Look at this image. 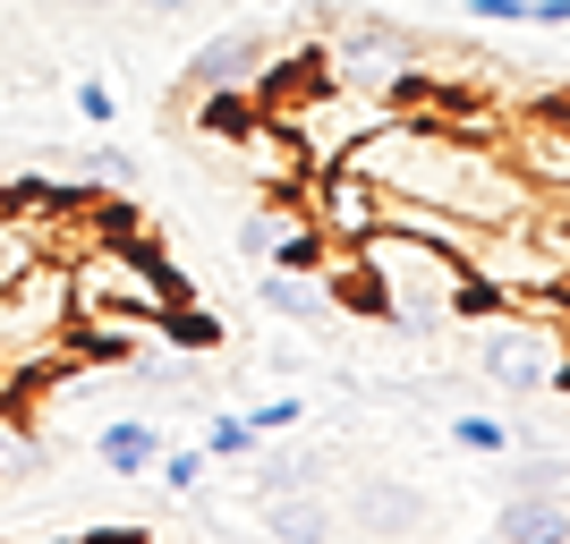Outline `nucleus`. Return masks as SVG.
Instances as JSON below:
<instances>
[{"label":"nucleus","instance_id":"f257e3e1","mask_svg":"<svg viewBox=\"0 0 570 544\" xmlns=\"http://www.w3.org/2000/svg\"><path fill=\"white\" fill-rule=\"evenodd\" d=\"M350 281H366V307L392 332H409V340H426V332H443V324H469V315L485 307L469 256L434 247V238H409V230H383V221L357 238Z\"/></svg>","mask_w":570,"mask_h":544},{"label":"nucleus","instance_id":"f03ea898","mask_svg":"<svg viewBox=\"0 0 570 544\" xmlns=\"http://www.w3.org/2000/svg\"><path fill=\"white\" fill-rule=\"evenodd\" d=\"M77 357V298L69 264L35 256L18 281H0V392H18L35 375H60Z\"/></svg>","mask_w":570,"mask_h":544},{"label":"nucleus","instance_id":"7ed1b4c3","mask_svg":"<svg viewBox=\"0 0 570 544\" xmlns=\"http://www.w3.org/2000/svg\"><path fill=\"white\" fill-rule=\"evenodd\" d=\"M460 332H476V375L494 383V392H511V400H546V392L570 383L562 332H553L537 307H494V298H485Z\"/></svg>","mask_w":570,"mask_h":544},{"label":"nucleus","instance_id":"20e7f679","mask_svg":"<svg viewBox=\"0 0 570 544\" xmlns=\"http://www.w3.org/2000/svg\"><path fill=\"white\" fill-rule=\"evenodd\" d=\"M324 77L401 111V102L426 86V60H417V34H401V26H383V18H350L333 43H324Z\"/></svg>","mask_w":570,"mask_h":544},{"label":"nucleus","instance_id":"39448f33","mask_svg":"<svg viewBox=\"0 0 570 544\" xmlns=\"http://www.w3.org/2000/svg\"><path fill=\"white\" fill-rule=\"evenodd\" d=\"M502 154L537 196H570V111H528L502 119Z\"/></svg>","mask_w":570,"mask_h":544},{"label":"nucleus","instance_id":"423d86ee","mask_svg":"<svg viewBox=\"0 0 570 544\" xmlns=\"http://www.w3.org/2000/svg\"><path fill=\"white\" fill-rule=\"evenodd\" d=\"M264 69H273V43H264L256 26H222L214 43L188 60V95H214V86H247V95H264Z\"/></svg>","mask_w":570,"mask_h":544},{"label":"nucleus","instance_id":"0eeeda50","mask_svg":"<svg viewBox=\"0 0 570 544\" xmlns=\"http://www.w3.org/2000/svg\"><path fill=\"white\" fill-rule=\"evenodd\" d=\"M256 298L282 315V324H324V315H333V273H315V264H273Z\"/></svg>","mask_w":570,"mask_h":544},{"label":"nucleus","instance_id":"6e6552de","mask_svg":"<svg viewBox=\"0 0 570 544\" xmlns=\"http://www.w3.org/2000/svg\"><path fill=\"white\" fill-rule=\"evenodd\" d=\"M264 536H289V544H315V536H341V511L315 485H298V494H264Z\"/></svg>","mask_w":570,"mask_h":544},{"label":"nucleus","instance_id":"1a4fd4ad","mask_svg":"<svg viewBox=\"0 0 570 544\" xmlns=\"http://www.w3.org/2000/svg\"><path fill=\"white\" fill-rule=\"evenodd\" d=\"M494 536H511V544H562L570 536V502L562 494H511L494 511Z\"/></svg>","mask_w":570,"mask_h":544},{"label":"nucleus","instance_id":"9d476101","mask_svg":"<svg viewBox=\"0 0 570 544\" xmlns=\"http://www.w3.org/2000/svg\"><path fill=\"white\" fill-rule=\"evenodd\" d=\"M350 520L357 527H375V536H409V527H426V502L409 494V485H357V502H350Z\"/></svg>","mask_w":570,"mask_h":544},{"label":"nucleus","instance_id":"9b49d317","mask_svg":"<svg viewBox=\"0 0 570 544\" xmlns=\"http://www.w3.org/2000/svg\"><path fill=\"white\" fill-rule=\"evenodd\" d=\"M95 459H102V476H145L163 459V434L145 426V417H119V426L95 434Z\"/></svg>","mask_w":570,"mask_h":544},{"label":"nucleus","instance_id":"f8f14e48","mask_svg":"<svg viewBox=\"0 0 570 544\" xmlns=\"http://www.w3.org/2000/svg\"><path fill=\"white\" fill-rule=\"evenodd\" d=\"M60 179H69V188H95V196H102V188H111V196H137L145 170H137V154H119V145H86Z\"/></svg>","mask_w":570,"mask_h":544},{"label":"nucleus","instance_id":"ddd939ff","mask_svg":"<svg viewBox=\"0 0 570 544\" xmlns=\"http://www.w3.org/2000/svg\"><path fill=\"white\" fill-rule=\"evenodd\" d=\"M324 476V451H264L256 443V494H298Z\"/></svg>","mask_w":570,"mask_h":544},{"label":"nucleus","instance_id":"4468645a","mask_svg":"<svg viewBox=\"0 0 570 544\" xmlns=\"http://www.w3.org/2000/svg\"><path fill=\"white\" fill-rule=\"evenodd\" d=\"M452 443L469 451V459H511V451H520V434L502 426V417H476V408H460V417H452Z\"/></svg>","mask_w":570,"mask_h":544},{"label":"nucleus","instance_id":"2eb2a0df","mask_svg":"<svg viewBox=\"0 0 570 544\" xmlns=\"http://www.w3.org/2000/svg\"><path fill=\"white\" fill-rule=\"evenodd\" d=\"M35 459H43V443L26 434V417L9 408V392H0V476H26Z\"/></svg>","mask_w":570,"mask_h":544},{"label":"nucleus","instance_id":"dca6fc26","mask_svg":"<svg viewBox=\"0 0 570 544\" xmlns=\"http://www.w3.org/2000/svg\"><path fill=\"white\" fill-rule=\"evenodd\" d=\"M163 340H170V349H222V324H214L205 307H188V298H179V307L163 315Z\"/></svg>","mask_w":570,"mask_h":544},{"label":"nucleus","instance_id":"f3484780","mask_svg":"<svg viewBox=\"0 0 570 544\" xmlns=\"http://www.w3.org/2000/svg\"><path fill=\"white\" fill-rule=\"evenodd\" d=\"M256 417H238V408H222L214 426H205V451H214V459H256Z\"/></svg>","mask_w":570,"mask_h":544},{"label":"nucleus","instance_id":"a211bd4d","mask_svg":"<svg viewBox=\"0 0 570 544\" xmlns=\"http://www.w3.org/2000/svg\"><path fill=\"white\" fill-rule=\"evenodd\" d=\"M570 485V459L562 451H528L520 468H511V494H562Z\"/></svg>","mask_w":570,"mask_h":544},{"label":"nucleus","instance_id":"6ab92c4d","mask_svg":"<svg viewBox=\"0 0 570 544\" xmlns=\"http://www.w3.org/2000/svg\"><path fill=\"white\" fill-rule=\"evenodd\" d=\"M205 468H214V451L196 443V451H163V459H154V476H163L170 494H205Z\"/></svg>","mask_w":570,"mask_h":544},{"label":"nucleus","instance_id":"aec40b11","mask_svg":"<svg viewBox=\"0 0 570 544\" xmlns=\"http://www.w3.org/2000/svg\"><path fill=\"white\" fill-rule=\"evenodd\" d=\"M77 111L95 119V128H111V119H119V95L102 86V77H77Z\"/></svg>","mask_w":570,"mask_h":544},{"label":"nucleus","instance_id":"412c9836","mask_svg":"<svg viewBox=\"0 0 570 544\" xmlns=\"http://www.w3.org/2000/svg\"><path fill=\"white\" fill-rule=\"evenodd\" d=\"M469 18H485V26H537V0H469Z\"/></svg>","mask_w":570,"mask_h":544},{"label":"nucleus","instance_id":"4be33fe9","mask_svg":"<svg viewBox=\"0 0 570 544\" xmlns=\"http://www.w3.org/2000/svg\"><path fill=\"white\" fill-rule=\"evenodd\" d=\"M307 417V400H256V434H289Z\"/></svg>","mask_w":570,"mask_h":544},{"label":"nucleus","instance_id":"5701e85b","mask_svg":"<svg viewBox=\"0 0 570 544\" xmlns=\"http://www.w3.org/2000/svg\"><path fill=\"white\" fill-rule=\"evenodd\" d=\"M128 9H137L145 26H179V18H196L205 0H128Z\"/></svg>","mask_w":570,"mask_h":544},{"label":"nucleus","instance_id":"b1692460","mask_svg":"<svg viewBox=\"0 0 570 544\" xmlns=\"http://www.w3.org/2000/svg\"><path fill=\"white\" fill-rule=\"evenodd\" d=\"M537 26H553V34H570V0H537Z\"/></svg>","mask_w":570,"mask_h":544}]
</instances>
